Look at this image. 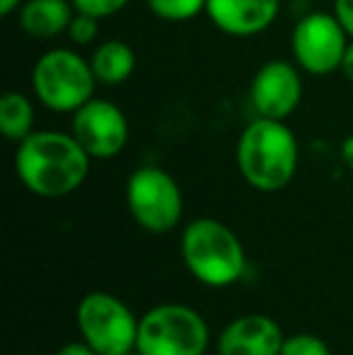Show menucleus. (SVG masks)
Returning a JSON list of instances; mask_svg holds the SVG:
<instances>
[{"label": "nucleus", "instance_id": "nucleus-1", "mask_svg": "<svg viewBox=\"0 0 353 355\" xmlns=\"http://www.w3.org/2000/svg\"><path fill=\"white\" fill-rule=\"evenodd\" d=\"M89 155L73 133L34 131L17 143L15 172L32 193L61 198L83 187L89 172Z\"/></svg>", "mask_w": 353, "mask_h": 355}, {"label": "nucleus", "instance_id": "nucleus-2", "mask_svg": "<svg viewBox=\"0 0 353 355\" xmlns=\"http://www.w3.org/2000/svg\"><path fill=\"white\" fill-rule=\"evenodd\" d=\"M237 167L259 191H281L298 169V141L286 121L257 116L237 141Z\"/></svg>", "mask_w": 353, "mask_h": 355}, {"label": "nucleus", "instance_id": "nucleus-3", "mask_svg": "<svg viewBox=\"0 0 353 355\" xmlns=\"http://www.w3.org/2000/svg\"><path fill=\"white\" fill-rule=\"evenodd\" d=\"M182 257L193 278L213 288H225L245 273V249L237 234L213 218H196L184 227Z\"/></svg>", "mask_w": 353, "mask_h": 355}, {"label": "nucleus", "instance_id": "nucleus-4", "mask_svg": "<svg viewBox=\"0 0 353 355\" xmlns=\"http://www.w3.org/2000/svg\"><path fill=\"white\" fill-rule=\"evenodd\" d=\"M97 78L89 61L73 49H51L32 68V89L51 112L73 114L94 97Z\"/></svg>", "mask_w": 353, "mask_h": 355}, {"label": "nucleus", "instance_id": "nucleus-5", "mask_svg": "<svg viewBox=\"0 0 353 355\" xmlns=\"http://www.w3.org/2000/svg\"><path fill=\"white\" fill-rule=\"evenodd\" d=\"M208 327L184 304H160L138 319L136 351L143 355H203Z\"/></svg>", "mask_w": 353, "mask_h": 355}, {"label": "nucleus", "instance_id": "nucleus-6", "mask_svg": "<svg viewBox=\"0 0 353 355\" xmlns=\"http://www.w3.org/2000/svg\"><path fill=\"white\" fill-rule=\"evenodd\" d=\"M78 329L97 355H128L136 351V317L109 293H89L83 297L78 304Z\"/></svg>", "mask_w": 353, "mask_h": 355}, {"label": "nucleus", "instance_id": "nucleus-7", "mask_svg": "<svg viewBox=\"0 0 353 355\" xmlns=\"http://www.w3.org/2000/svg\"><path fill=\"white\" fill-rule=\"evenodd\" d=\"M126 206L138 225L148 232H170L182 220L184 198L179 184L160 167H138L126 182Z\"/></svg>", "mask_w": 353, "mask_h": 355}, {"label": "nucleus", "instance_id": "nucleus-8", "mask_svg": "<svg viewBox=\"0 0 353 355\" xmlns=\"http://www.w3.org/2000/svg\"><path fill=\"white\" fill-rule=\"evenodd\" d=\"M351 37L334 12H307L293 27L291 46L298 68L310 75L341 71Z\"/></svg>", "mask_w": 353, "mask_h": 355}, {"label": "nucleus", "instance_id": "nucleus-9", "mask_svg": "<svg viewBox=\"0 0 353 355\" xmlns=\"http://www.w3.org/2000/svg\"><path fill=\"white\" fill-rule=\"evenodd\" d=\"M71 133L92 159H109L126 148L128 119L114 102L92 97L73 112Z\"/></svg>", "mask_w": 353, "mask_h": 355}, {"label": "nucleus", "instance_id": "nucleus-10", "mask_svg": "<svg viewBox=\"0 0 353 355\" xmlns=\"http://www.w3.org/2000/svg\"><path fill=\"white\" fill-rule=\"evenodd\" d=\"M250 99L257 116L286 121L302 99V78L298 66L283 58L266 61L252 78Z\"/></svg>", "mask_w": 353, "mask_h": 355}, {"label": "nucleus", "instance_id": "nucleus-11", "mask_svg": "<svg viewBox=\"0 0 353 355\" xmlns=\"http://www.w3.org/2000/svg\"><path fill=\"white\" fill-rule=\"evenodd\" d=\"M281 0H208L206 15L223 34L255 37L276 22Z\"/></svg>", "mask_w": 353, "mask_h": 355}, {"label": "nucleus", "instance_id": "nucleus-12", "mask_svg": "<svg viewBox=\"0 0 353 355\" xmlns=\"http://www.w3.org/2000/svg\"><path fill=\"white\" fill-rule=\"evenodd\" d=\"M281 327L264 314H245L223 329L218 355H281Z\"/></svg>", "mask_w": 353, "mask_h": 355}, {"label": "nucleus", "instance_id": "nucleus-13", "mask_svg": "<svg viewBox=\"0 0 353 355\" xmlns=\"http://www.w3.org/2000/svg\"><path fill=\"white\" fill-rule=\"evenodd\" d=\"M19 12V27L32 39H56L68 32L76 8L71 0H24Z\"/></svg>", "mask_w": 353, "mask_h": 355}, {"label": "nucleus", "instance_id": "nucleus-14", "mask_svg": "<svg viewBox=\"0 0 353 355\" xmlns=\"http://www.w3.org/2000/svg\"><path fill=\"white\" fill-rule=\"evenodd\" d=\"M89 66H92L99 85L117 87V85L126 83L136 71V51L121 39H107L92 51Z\"/></svg>", "mask_w": 353, "mask_h": 355}, {"label": "nucleus", "instance_id": "nucleus-15", "mask_svg": "<svg viewBox=\"0 0 353 355\" xmlns=\"http://www.w3.org/2000/svg\"><path fill=\"white\" fill-rule=\"evenodd\" d=\"M0 131L12 143H22L34 133V104L27 94L10 89L0 97Z\"/></svg>", "mask_w": 353, "mask_h": 355}, {"label": "nucleus", "instance_id": "nucleus-16", "mask_svg": "<svg viewBox=\"0 0 353 355\" xmlns=\"http://www.w3.org/2000/svg\"><path fill=\"white\" fill-rule=\"evenodd\" d=\"M208 0H146L148 10L165 22H187L206 12Z\"/></svg>", "mask_w": 353, "mask_h": 355}, {"label": "nucleus", "instance_id": "nucleus-17", "mask_svg": "<svg viewBox=\"0 0 353 355\" xmlns=\"http://www.w3.org/2000/svg\"><path fill=\"white\" fill-rule=\"evenodd\" d=\"M281 355H332L329 346L315 334H295L283 341Z\"/></svg>", "mask_w": 353, "mask_h": 355}, {"label": "nucleus", "instance_id": "nucleus-18", "mask_svg": "<svg viewBox=\"0 0 353 355\" xmlns=\"http://www.w3.org/2000/svg\"><path fill=\"white\" fill-rule=\"evenodd\" d=\"M68 37H71L73 44L78 46H87L97 39L99 34V17H92V15H85V12H78L76 10V17H73L71 27H68Z\"/></svg>", "mask_w": 353, "mask_h": 355}, {"label": "nucleus", "instance_id": "nucleus-19", "mask_svg": "<svg viewBox=\"0 0 353 355\" xmlns=\"http://www.w3.org/2000/svg\"><path fill=\"white\" fill-rule=\"evenodd\" d=\"M73 8L78 12H85V15H92V17H112V15L121 12L131 0H71Z\"/></svg>", "mask_w": 353, "mask_h": 355}, {"label": "nucleus", "instance_id": "nucleus-20", "mask_svg": "<svg viewBox=\"0 0 353 355\" xmlns=\"http://www.w3.org/2000/svg\"><path fill=\"white\" fill-rule=\"evenodd\" d=\"M334 15L353 39V0H334Z\"/></svg>", "mask_w": 353, "mask_h": 355}, {"label": "nucleus", "instance_id": "nucleus-21", "mask_svg": "<svg viewBox=\"0 0 353 355\" xmlns=\"http://www.w3.org/2000/svg\"><path fill=\"white\" fill-rule=\"evenodd\" d=\"M56 355H97V353H94L87 343H68V346H63Z\"/></svg>", "mask_w": 353, "mask_h": 355}, {"label": "nucleus", "instance_id": "nucleus-22", "mask_svg": "<svg viewBox=\"0 0 353 355\" xmlns=\"http://www.w3.org/2000/svg\"><path fill=\"white\" fill-rule=\"evenodd\" d=\"M341 157H344L346 167H349L353 174V133L349 138H344V143H341Z\"/></svg>", "mask_w": 353, "mask_h": 355}, {"label": "nucleus", "instance_id": "nucleus-23", "mask_svg": "<svg viewBox=\"0 0 353 355\" xmlns=\"http://www.w3.org/2000/svg\"><path fill=\"white\" fill-rule=\"evenodd\" d=\"M341 71H344V75L349 78V83L353 85V39L349 44V51H346V56H344V63H341Z\"/></svg>", "mask_w": 353, "mask_h": 355}, {"label": "nucleus", "instance_id": "nucleus-24", "mask_svg": "<svg viewBox=\"0 0 353 355\" xmlns=\"http://www.w3.org/2000/svg\"><path fill=\"white\" fill-rule=\"evenodd\" d=\"M24 0H0V15L3 17H10L12 12H17L19 8H22Z\"/></svg>", "mask_w": 353, "mask_h": 355}, {"label": "nucleus", "instance_id": "nucleus-25", "mask_svg": "<svg viewBox=\"0 0 353 355\" xmlns=\"http://www.w3.org/2000/svg\"><path fill=\"white\" fill-rule=\"evenodd\" d=\"M128 355H143V353H138V351H136V353H128Z\"/></svg>", "mask_w": 353, "mask_h": 355}]
</instances>
